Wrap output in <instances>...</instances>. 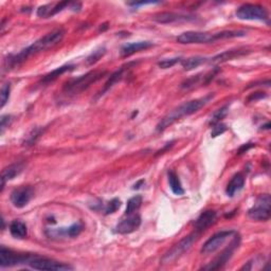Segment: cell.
<instances>
[{
    "label": "cell",
    "mask_w": 271,
    "mask_h": 271,
    "mask_svg": "<svg viewBox=\"0 0 271 271\" xmlns=\"http://www.w3.org/2000/svg\"><path fill=\"white\" fill-rule=\"evenodd\" d=\"M65 31L63 29H55L47 33L45 36L40 37L35 42H33L31 46L23 49L21 52L16 55H10L5 59V65L8 68H15L16 66H19L24 60H27L30 56L36 55L40 52L46 51L50 48H53L57 43L62 41L64 38Z\"/></svg>",
    "instance_id": "6da1fadb"
},
{
    "label": "cell",
    "mask_w": 271,
    "mask_h": 271,
    "mask_svg": "<svg viewBox=\"0 0 271 271\" xmlns=\"http://www.w3.org/2000/svg\"><path fill=\"white\" fill-rule=\"evenodd\" d=\"M213 98H214V94L210 93V94L206 95V97H204V98L192 100V101H189V102L181 104L180 106L173 109L171 112L168 113L167 116H164L159 121V123L157 124V126H156V130L158 133L164 132L165 129H167L168 127H170L171 125H173L175 122H177L181 118L193 115V113L197 112L199 109H202Z\"/></svg>",
    "instance_id": "7a4b0ae2"
},
{
    "label": "cell",
    "mask_w": 271,
    "mask_h": 271,
    "mask_svg": "<svg viewBox=\"0 0 271 271\" xmlns=\"http://www.w3.org/2000/svg\"><path fill=\"white\" fill-rule=\"evenodd\" d=\"M106 73L107 71H99V70H94V71H90L80 77L73 78V80L69 81L64 86L63 93L67 95V97H73V95L80 94L84 90L88 89L92 84L100 81Z\"/></svg>",
    "instance_id": "3957f363"
},
{
    "label": "cell",
    "mask_w": 271,
    "mask_h": 271,
    "mask_svg": "<svg viewBox=\"0 0 271 271\" xmlns=\"http://www.w3.org/2000/svg\"><path fill=\"white\" fill-rule=\"evenodd\" d=\"M199 234L197 231H194L193 233H191L188 237L183 238L179 243H177L173 248H171L161 259V264L163 265H168L174 263L175 261H177L180 259L186 252H188L193 244L197 241Z\"/></svg>",
    "instance_id": "277c9868"
},
{
    "label": "cell",
    "mask_w": 271,
    "mask_h": 271,
    "mask_svg": "<svg viewBox=\"0 0 271 271\" xmlns=\"http://www.w3.org/2000/svg\"><path fill=\"white\" fill-rule=\"evenodd\" d=\"M271 215V197L269 194L261 195L257 198L256 204L248 211V216L253 221L266 222Z\"/></svg>",
    "instance_id": "5b68a950"
},
{
    "label": "cell",
    "mask_w": 271,
    "mask_h": 271,
    "mask_svg": "<svg viewBox=\"0 0 271 271\" xmlns=\"http://www.w3.org/2000/svg\"><path fill=\"white\" fill-rule=\"evenodd\" d=\"M237 17L242 20H260L268 21V12L263 5L246 3L237 10Z\"/></svg>",
    "instance_id": "8992f818"
},
{
    "label": "cell",
    "mask_w": 271,
    "mask_h": 271,
    "mask_svg": "<svg viewBox=\"0 0 271 271\" xmlns=\"http://www.w3.org/2000/svg\"><path fill=\"white\" fill-rule=\"evenodd\" d=\"M182 45H192V43H210L221 39L220 32L207 33L198 31H188L180 34L176 38Z\"/></svg>",
    "instance_id": "52a82bcc"
},
{
    "label": "cell",
    "mask_w": 271,
    "mask_h": 271,
    "mask_svg": "<svg viewBox=\"0 0 271 271\" xmlns=\"http://www.w3.org/2000/svg\"><path fill=\"white\" fill-rule=\"evenodd\" d=\"M240 243H241V238L240 235H238V233L234 235V237L232 238V242L230 243V245L228 247H227L220 256H218L217 258H215L214 261H212L211 263H210L209 265L203 267L204 270H218V269H222L228 262L230 261V259L233 257L235 250H237L240 246Z\"/></svg>",
    "instance_id": "ba28073f"
},
{
    "label": "cell",
    "mask_w": 271,
    "mask_h": 271,
    "mask_svg": "<svg viewBox=\"0 0 271 271\" xmlns=\"http://www.w3.org/2000/svg\"><path fill=\"white\" fill-rule=\"evenodd\" d=\"M28 265L36 270H52V271H65V270H72L73 267H71L68 264L60 263V262L47 259V258H41L34 256L29 261Z\"/></svg>",
    "instance_id": "9c48e42d"
},
{
    "label": "cell",
    "mask_w": 271,
    "mask_h": 271,
    "mask_svg": "<svg viewBox=\"0 0 271 271\" xmlns=\"http://www.w3.org/2000/svg\"><path fill=\"white\" fill-rule=\"evenodd\" d=\"M235 234H237V232L233 230L218 232L204 244V246L202 247V250L200 251H202L203 255H211V253H214L215 251L220 249L227 241L234 237Z\"/></svg>",
    "instance_id": "30bf717a"
},
{
    "label": "cell",
    "mask_w": 271,
    "mask_h": 271,
    "mask_svg": "<svg viewBox=\"0 0 271 271\" xmlns=\"http://www.w3.org/2000/svg\"><path fill=\"white\" fill-rule=\"evenodd\" d=\"M33 256L20 255L10 249L1 247L0 250V266L1 267H12L20 264H28Z\"/></svg>",
    "instance_id": "8fae6325"
},
{
    "label": "cell",
    "mask_w": 271,
    "mask_h": 271,
    "mask_svg": "<svg viewBox=\"0 0 271 271\" xmlns=\"http://www.w3.org/2000/svg\"><path fill=\"white\" fill-rule=\"evenodd\" d=\"M33 196L34 191L31 187H20L12 192L11 202L15 208L20 209L27 206Z\"/></svg>",
    "instance_id": "7c38bea8"
},
{
    "label": "cell",
    "mask_w": 271,
    "mask_h": 271,
    "mask_svg": "<svg viewBox=\"0 0 271 271\" xmlns=\"http://www.w3.org/2000/svg\"><path fill=\"white\" fill-rule=\"evenodd\" d=\"M128 217L125 218L122 222H120L116 227V232L119 234H129L133 233L141 226V217L138 214H130L127 215Z\"/></svg>",
    "instance_id": "4fadbf2b"
},
{
    "label": "cell",
    "mask_w": 271,
    "mask_h": 271,
    "mask_svg": "<svg viewBox=\"0 0 271 271\" xmlns=\"http://www.w3.org/2000/svg\"><path fill=\"white\" fill-rule=\"evenodd\" d=\"M72 5V2L70 1H60V2H52L45 5H41L37 10V16L41 18H50L53 17L57 13L62 12L68 6Z\"/></svg>",
    "instance_id": "5bb4252c"
},
{
    "label": "cell",
    "mask_w": 271,
    "mask_h": 271,
    "mask_svg": "<svg viewBox=\"0 0 271 271\" xmlns=\"http://www.w3.org/2000/svg\"><path fill=\"white\" fill-rule=\"evenodd\" d=\"M154 19L159 23H174V22H180V21H192L195 19L194 16L185 15V14H178L174 12H163L157 14Z\"/></svg>",
    "instance_id": "9a60e30c"
},
{
    "label": "cell",
    "mask_w": 271,
    "mask_h": 271,
    "mask_svg": "<svg viewBox=\"0 0 271 271\" xmlns=\"http://www.w3.org/2000/svg\"><path fill=\"white\" fill-rule=\"evenodd\" d=\"M136 64H137V63H128L127 65H125V66H123V67H121L119 70H117L116 72H113V73L110 75V77L108 78V81L106 82V84H105L103 90H102V91L100 92V94H99V97H101V95H103V94L106 93V92L111 88V87H112L113 85L117 84L118 82H120V81L122 80V78L124 77L125 73H127V72L129 71V70L133 68V66H135Z\"/></svg>",
    "instance_id": "2e32d148"
},
{
    "label": "cell",
    "mask_w": 271,
    "mask_h": 271,
    "mask_svg": "<svg viewBox=\"0 0 271 271\" xmlns=\"http://www.w3.org/2000/svg\"><path fill=\"white\" fill-rule=\"evenodd\" d=\"M216 216V212L212 211V210H208V211L203 212L195 222V231L202 233L207 230L210 226L214 224Z\"/></svg>",
    "instance_id": "e0dca14e"
},
{
    "label": "cell",
    "mask_w": 271,
    "mask_h": 271,
    "mask_svg": "<svg viewBox=\"0 0 271 271\" xmlns=\"http://www.w3.org/2000/svg\"><path fill=\"white\" fill-rule=\"evenodd\" d=\"M247 53H249V51L245 50V49L228 50V51H225V52H223V53L217 54L216 56L212 57L210 62H211L212 64H221V63L228 62V60H232V59L237 58V57L246 55Z\"/></svg>",
    "instance_id": "ac0fdd59"
},
{
    "label": "cell",
    "mask_w": 271,
    "mask_h": 271,
    "mask_svg": "<svg viewBox=\"0 0 271 271\" xmlns=\"http://www.w3.org/2000/svg\"><path fill=\"white\" fill-rule=\"evenodd\" d=\"M23 169H24L23 162L14 163V164L8 165L7 168H5L2 171V175H1V191H3L5 182L14 179L16 176H18V175L23 171Z\"/></svg>",
    "instance_id": "d6986e66"
},
{
    "label": "cell",
    "mask_w": 271,
    "mask_h": 271,
    "mask_svg": "<svg viewBox=\"0 0 271 271\" xmlns=\"http://www.w3.org/2000/svg\"><path fill=\"white\" fill-rule=\"evenodd\" d=\"M153 42L151 41H137V42H130L125 45L123 48L121 49V55L123 57H128L133 55L137 52H140L142 50H146L148 48L153 47Z\"/></svg>",
    "instance_id": "ffe728a7"
},
{
    "label": "cell",
    "mask_w": 271,
    "mask_h": 271,
    "mask_svg": "<svg viewBox=\"0 0 271 271\" xmlns=\"http://www.w3.org/2000/svg\"><path fill=\"white\" fill-rule=\"evenodd\" d=\"M245 185V177L243 176L242 174H237L234 175L232 177V179L230 180V182L228 183V186H227L226 189V193L228 196L233 197L235 194L240 192Z\"/></svg>",
    "instance_id": "44dd1931"
},
{
    "label": "cell",
    "mask_w": 271,
    "mask_h": 271,
    "mask_svg": "<svg viewBox=\"0 0 271 271\" xmlns=\"http://www.w3.org/2000/svg\"><path fill=\"white\" fill-rule=\"evenodd\" d=\"M73 69H74L73 65H65V66H62V67H58L55 70H53V71H51L50 73H48V74H46L45 76H43L41 82L43 84H50L52 82H54L56 78H58L62 74L66 73L68 71H71V70H73Z\"/></svg>",
    "instance_id": "7402d4cb"
},
{
    "label": "cell",
    "mask_w": 271,
    "mask_h": 271,
    "mask_svg": "<svg viewBox=\"0 0 271 271\" xmlns=\"http://www.w3.org/2000/svg\"><path fill=\"white\" fill-rule=\"evenodd\" d=\"M168 177H169L170 188H171L173 193L175 195H179V196L185 194V190H183V188H182V185H181L179 177L177 176V174L173 171H170L168 173Z\"/></svg>",
    "instance_id": "603a6c76"
},
{
    "label": "cell",
    "mask_w": 271,
    "mask_h": 271,
    "mask_svg": "<svg viewBox=\"0 0 271 271\" xmlns=\"http://www.w3.org/2000/svg\"><path fill=\"white\" fill-rule=\"evenodd\" d=\"M10 232L12 234V237L15 239H24L28 234V229L27 226H25L22 222L14 221L10 225Z\"/></svg>",
    "instance_id": "cb8c5ba5"
},
{
    "label": "cell",
    "mask_w": 271,
    "mask_h": 271,
    "mask_svg": "<svg viewBox=\"0 0 271 271\" xmlns=\"http://www.w3.org/2000/svg\"><path fill=\"white\" fill-rule=\"evenodd\" d=\"M207 62V58L203 56H192L187 59L182 60V67L186 71H190V70H193L199 66H202L204 63Z\"/></svg>",
    "instance_id": "d4e9b609"
},
{
    "label": "cell",
    "mask_w": 271,
    "mask_h": 271,
    "mask_svg": "<svg viewBox=\"0 0 271 271\" xmlns=\"http://www.w3.org/2000/svg\"><path fill=\"white\" fill-rule=\"evenodd\" d=\"M141 205H142V197L141 196L136 195V196L132 197L128 200V203H127L125 215L134 214L136 211H138L139 208L141 207Z\"/></svg>",
    "instance_id": "484cf974"
},
{
    "label": "cell",
    "mask_w": 271,
    "mask_h": 271,
    "mask_svg": "<svg viewBox=\"0 0 271 271\" xmlns=\"http://www.w3.org/2000/svg\"><path fill=\"white\" fill-rule=\"evenodd\" d=\"M84 229V226L82 223H76V224H73L72 226H70L69 228H67L65 231H57L58 234H65V235H68L69 238H76L78 237V235L81 234V232L83 231Z\"/></svg>",
    "instance_id": "4316f807"
},
{
    "label": "cell",
    "mask_w": 271,
    "mask_h": 271,
    "mask_svg": "<svg viewBox=\"0 0 271 271\" xmlns=\"http://www.w3.org/2000/svg\"><path fill=\"white\" fill-rule=\"evenodd\" d=\"M105 53H106V49H105L104 47H101V48H98L95 49L92 53L87 57L86 59V64L88 66H91L93 64H95L97 62H99V60L105 55Z\"/></svg>",
    "instance_id": "83f0119b"
},
{
    "label": "cell",
    "mask_w": 271,
    "mask_h": 271,
    "mask_svg": "<svg viewBox=\"0 0 271 271\" xmlns=\"http://www.w3.org/2000/svg\"><path fill=\"white\" fill-rule=\"evenodd\" d=\"M227 113H228V106H224V107L220 108L217 111H215L214 115L211 117V120H210V124L215 125L217 123H221V121L227 116Z\"/></svg>",
    "instance_id": "f1b7e54d"
},
{
    "label": "cell",
    "mask_w": 271,
    "mask_h": 271,
    "mask_svg": "<svg viewBox=\"0 0 271 271\" xmlns=\"http://www.w3.org/2000/svg\"><path fill=\"white\" fill-rule=\"evenodd\" d=\"M43 130L41 128H34L32 132L28 135L27 139L24 140V145H33L37 141V139L40 137Z\"/></svg>",
    "instance_id": "f546056e"
},
{
    "label": "cell",
    "mask_w": 271,
    "mask_h": 271,
    "mask_svg": "<svg viewBox=\"0 0 271 271\" xmlns=\"http://www.w3.org/2000/svg\"><path fill=\"white\" fill-rule=\"evenodd\" d=\"M10 92H11V85L4 84L1 88V92H0V98H1V104H0V106H1V108L5 106V104L7 103L8 99H10Z\"/></svg>",
    "instance_id": "4dcf8cb0"
},
{
    "label": "cell",
    "mask_w": 271,
    "mask_h": 271,
    "mask_svg": "<svg viewBox=\"0 0 271 271\" xmlns=\"http://www.w3.org/2000/svg\"><path fill=\"white\" fill-rule=\"evenodd\" d=\"M180 60H181L180 57L165 58V59H163V60H161V62L158 63V66H159L161 69H169V68L174 67L177 63H179Z\"/></svg>",
    "instance_id": "1f68e13d"
},
{
    "label": "cell",
    "mask_w": 271,
    "mask_h": 271,
    "mask_svg": "<svg viewBox=\"0 0 271 271\" xmlns=\"http://www.w3.org/2000/svg\"><path fill=\"white\" fill-rule=\"evenodd\" d=\"M120 207H121V202H120V200L118 198L112 199L111 202L108 203V205L106 207V210H105V214L108 215V214L115 213Z\"/></svg>",
    "instance_id": "d6a6232c"
},
{
    "label": "cell",
    "mask_w": 271,
    "mask_h": 271,
    "mask_svg": "<svg viewBox=\"0 0 271 271\" xmlns=\"http://www.w3.org/2000/svg\"><path fill=\"white\" fill-rule=\"evenodd\" d=\"M226 125L224 124H221V123H217L215 125H213V129H212V137H217L222 135L224 132H226Z\"/></svg>",
    "instance_id": "836d02e7"
},
{
    "label": "cell",
    "mask_w": 271,
    "mask_h": 271,
    "mask_svg": "<svg viewBox=\"0 0 271 271\" xmlns=\"http://www.w3.org/2000/svg\"><path fill=\"white\" fill-rule=\"evenodd\" d=\"M1 134L4 133V129L6 127H8V125L11 124V122H12V117L11 116H8V115H4L1 117Z\"/></svg>",
    "instance_id": "e575fe53"
},
{
    "label": "cell",
    "mask_w": 271,
    "mask_h": 271,
    "mask_svg": "<svg viewBox=\"0 0 271 271\" xmlns=\"http://www.w3.org/2000/svg\"><path fill=\"white\" fill-rule=\"evenodd\" d=\"M154 3H159V2H155V1H141V2H127L128 5L132 6H139V5H145V4H154Z\"/></svg>",
    "instance_id": "d590c367"
},
{
    "label": "cell",
    "mask_w": 271,
    "mask_h": 271,
    "mask_svg": "<svg viewBox=\"0 0 271 271\" xmlns=\"http://www.w3.org/2000/svg\"><path fill=\"white\" fill-rule=\"evenodd\" d=\"M253 146V144H251V143H248V144H246V145H244V146H242L241 147V150H240V154H243V153H245V152H247L248 150H249V148H251Z\"/></svg>",
    "instance_id": "8d00e7d4"
}]
</instances>
